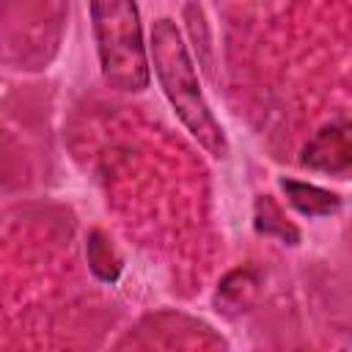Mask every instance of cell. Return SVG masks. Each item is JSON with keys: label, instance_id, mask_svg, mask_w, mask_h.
Listing matches in <instances>:
<instances>
[{"label": "cell", "instance_id": "6da1fadb", "mask_svg": "<svg viewBox=\"0 0 352 352\" xmlns=\"http://www.w3.org/2000/svg\"><path fill=\"white\" fill-rule=\"evenodd\" d=\"M151 60H154L157 80H160L170 107L176 110L179 121L214 160H220L226 154L223 126L217 124L209 104L204 102L187 44L182 41L176 22L168 16H160L151 25Z\"/></svg>", "mask_w": 352, "mask_h": 352}, {"label": "cell", "instance_id": "5b68a950", "mask_svg": "<svg viewBox=\"0 0 352 352\" xmlns=\"http://www.w3.org/2000/svg\"><path fill=\"white\" fill-rule=\"evenodd\" d=\"M85 256H88L91 272L99 280H104V283L118 280V275H121V258H118L116 248L110 245V239L99 228L88 231V236H85Z\"/></svg>", "mask_w": 352, "mask_h": 352}, {"label": "cell", "instance_id": "277c9868", "mask_svg": "<svg viewBox=\"0 0 352 352\" xmlns=\"http://www.w3.org/2000/svg\"><path fill=\"white\" fill-rule=\"evenodd\" d=\"M280 190L286 192L289 204L308 217H327L341 209V198L324 187L308 184V182H294V179H280Z\"/></svg>", "mask_w": 352, "mask_h": 352}, {"label": "cell", "instance_id": "8992f818", "mask_svg": "<svg viewBox=\"0 0 352 352\" xmlns=\"http://www.w3.org/2000/svg\"><path fill=\"white\" fill-rule=\"evenodd\" d=\"M256 231L267 234V236H278L289 245H297V239H300V231L292 223H286L280 206L270 195H261L256 201Z\"/></svg>", "mask_w": 352, "mask_h": 352}, {"label": "cell", "instance_id": "3957f363", "mask_svg": "<svg viewBox=\"0 0 352 352\" xmlns=\"http://www.w3.org/2000/svg\"><path fill=\"white\" fill-rule=\"evenodd\" d=\"M300 162L311 170L322 173H346L352 165V140H349V124H327L322 126L302 148Z\"/></svg>", "mask_w": 352, "mask_h": 352}, {"label": "cell", "instance_id": "7a4b0ae2", "mask_svg": "<svg viewBox=\"0 0 352 352\" xmlns=\"http://www.w3.org/2000/svg\"><path fill=\"white\" fill-rule=\"evenodd\" d=\"M88 11L94 22L102 77L118 91H143L148 85V58L138 8L124 0H107L91 3Z\"/></svg>", "mask_w": 352, "mask_h": 352}]
</instances>
